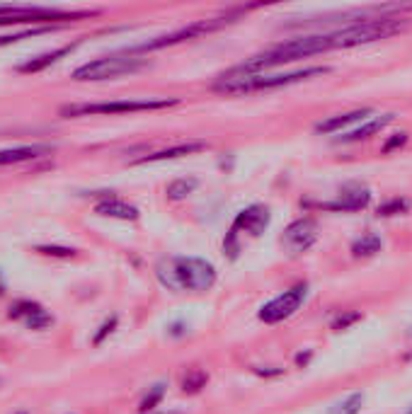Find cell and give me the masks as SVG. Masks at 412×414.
<instances>
[{
    "mask_svg": "<svg viewBox=\"0 0 412 414\" xmlns=\"http://www.w3.org/2000/svg\"><path fill=\"white\" fill-rule=\"evenodd\" d=\"M408 134L405 131H400V134H395V136H390L388 141L381 146V153H393V151H398V148H403L405 143H408Z\"/></svg>",
    "mask_w": 412,
    "mask_h": 414,
    "instance_id": "obj_28",
    "label": "cell"
},
{
    "mask_svg": "<svg viewBox=\"0 0 412 414\" xmlns=\"http://www.w3.org/2000/svg\"><path fill=\"white\" fill-rule=\"evenodd\" d=\"M359 320H361V313H359V310H342L339 315H335L333 330H335V332H344V330H349L352 325H357Z\"/></svg>",
    "mask_w": 412,
    "mask_h": 414,
    "instance_id": "obj_25",
    "label": "cell"
},
{
    "mask_svg": "<svg viewBox=\"0 0 412 414\" xmlns=\"http://www.w3.org/2000/svg\"><path fill=\"white\" fill-rule=\"evenodd\" d=\"M410 211V201L405 197H393L388 201H383L379 206V216L381 218H390V216H400V213H408Z\"/></svg>",
    "mask_w": 412,
    "mask_h": 414,
    "instance_id": "obj_22",
    "label": "cell"
},
{
    "mask_svg": "<svg viewBox=\"0 0 412 414\" xmlns=\"http://www.w3.org/2000/svg\"><path fill=\"white\" fill-rule=\"evenodd\" d=\"M318 235H320L318 221L310 216H303V218H296L293 223H289L282 235V245L291 257H298V254L308 252V250L318 243Z\"/></svg>",
    "mask_w": 412,
    "mask_h": 414,
    "instance_id": "obj_8",
    "label": "cell"
},
{
    "mask_svg": "<svg viewBox=\"0 0 412 414\" xmlns=\"http://www.w3.org/2000/svg\"><path fill=\"white\" fill-rule=\"evenodd\" d=\"M328 66H310V68L291 70V73H252V75H221L213 90L223 92V95H252V92L262 90H277L289 88V85L303 83V80L318 78V75H328Z\"/></svg>",
    "mask_w": 412,
    "mask_h": 414,
    "instance_id": "obj_3",
    "label": "cell"
},
{
    "mask_svg": "<svg viewBox=\"0 0 412 414\" xmlns=\"http://www.w3.org/2000/svg\"><path fill=\"white\" fill-rule=\"evenodd\" d=\"M5 293V281H3V276H0V296Z\"/></svg>",
    "mask_w": 412,
    "mask_h": 414,
    "instance_id": "obj_32",
    "label": "cell"
},
{
    "mask_svg": "<svg viewBox=\"0 0 412 414\" xmlns=\"http://www.w3.org/2000/svg\"><path fill=\"white\" fill-rule=\"evenodd\" d=\"M148 68V61L139 59V56H105V59H95L88 63L78 66L73 70L70 78L78 80V83H90V80H112V78H121V75H131L136 70Z\"/></svg>",
    "mask_w": 412,
    "mask_h": 414,
    "instance_id": "obj_6",
    "label": "cell"
},
{
    "mask_svg": "<svg viewBox=\"0 0 412 414\" xmlns=\"http://www.w3.org/2000/svg\"><path fill=\"white\" fill-rule=\"evenodd\" d=\"M151 414H182V412H175V410H167V412H151Z\"/></svg>",
    "mask_w": 412,
    "mask_h": 414,
    "instance_id": "obj_31",
    "label": "cell"
},
{
    "mask_svg": "<svg viewBox=\"0 0 412 414\" xmlns=\"http://www.w3.org/2000/svg\"><path fill=\"white\" fill-rule=\"evenodd\" d=\"M393 119H395V114L376 116V119H371V121H366V124H361L359 129H354V131H349V134H344L342 138H339V141H342V143H359V141H366V138L381 134V131H383L386 126H388Z\"/></svg>",
    "mask_w": 412,
    "mask_h": 414,
    "instance_id": "obj_17",
    "label": "cell"
},
{
    "mask_svg": "<svg viewBox=\"0 0 412 414\" xmlns=\"http://www.w3.org/2000/svg\"><path fill=\"white\" fill-rule=\"evenodd\" d=\"M361 405H364V392H352V395H347L335 407L333 414H357L361 410Z\"/></svg>",
    "mask_w": 412,
    "mask_h": 414,
    "instance_id": "obj_24",
    "label": "cell"
},
{
    "mask_svg": "<svg viewBox=\"0 0 412 414\" xmlns=\"http://www.w3.org/2000/svg\"><path fill=\"white\" fill-rule=\"evenodd\" d=\"M180 105L177 97H144V100H116V102H80L61 107L59 114L70 116H98V114H131V112H153Z\"/></svg>",
    "mask_w": 412,
    "mask_h": 414,
    "instance_id": "obj_4",
    "label": "cell"
},
{
    "mask_svg": "<svg viewBox=\"0 0 412 414\" xmlns=\"http://www.w3.org/2000/svg\"><path fill=\"white\" fill-rule=\"evenodd\" d=\"M374 114L371 109H352V112H344V114H337V116H330V119L320 121L318 126H315V134H337V131H342L344 126L354 124V121L364 119V116Z\"/></svg>",
    "mask_w": 412,
    "mask_h": 414,
    "instance_id": "obj_16",
    "label": "cell"
},
{
    "mask_svg": "<svg viewBox=\"0 0 412 414\" xmlns=\"http://www.w3.org/2000/svg\"><path fill=\"white\" fill-rule=\"evenodd\" d=\"M206 383H208L206 371H201V368H190V371L185 373V378H182V392H185V395H197V392L204 390Z\"/></svg>",
    "mask_w": 412,
    "mask_h": 414,
    "instance_id": "obj_20",
    "label": "cell"
},
{
    "mask_svg": "<svg viewBox=\"0 0 412 414\" xmlns=\"http://www.w3.org/2000/svg\"><path fill=\"white\" fill-rule=\"evenodd\" d=\"M381 247H383V240H381V235H376V233H364L361 238H357V240L352 243V257H357V259H369V257H374V254H379Z\"/></svg>",
    "mask_w": 412,
    "mask_h": 414,
    "instance_id": "obj_18",
    "label": "cell"
},
{
    "mask_svg": "<svg viewBox=\"0 0 412 414\" xmlns=\"http://www.w3.org/2000/svg\"><path fill=\"white\" fill-rule=\"evenodd\" d=\"M155 276L175 293H204L216 284V267L201 257H165L155 264Z\"/></svg>",
    "mask_w": 412,
    "mask_h": 414,
    "instance_id": "obj_2",
    "label": "cell"
},
{
    "mask_svg": "<svg viewBox=\"0 0 412 414\" xmlns=\"http://www.w3.org/2000/svg\"><path fill=\"white\" fill-rule=\"evenodd\" d=\"M162 397H165V383H155V385L148 388V392L144 395V400H141V405H139V412L141 414L155 412L158 405L162 402Z\"/></svg>",
    "mask_w": 412,
    "mask_h": 414,
    "instance_id": "obj_21",
    "label": "cell"
},
{
    "mask_svg": "<svg viewBox=\"0 0 412 414\" xmlns=\"http://www.w3.org/2000/svg\"><path fill=\"white\" fill-rule=\"evenodd\" d=\"M206 151V143L204 141H187V143H177L172 148H162V151H155L151 155H144L134 162H162V160H175V158H185V155H194V153Z\"/></svg>",
    "mask_w": 412,
    "mask_h": 414,
    "instance_id": "obj_14",
    "label": "cell"
},
{
    "mask_svg": "<svg viewBox=\"0 0 412 414\" xmlns=\"http://www.w3.org/2000/svg\"><path fill=\"white\" fill-rule=\"evenodd\" d=\"M306 293H308V286L306 284H296L291 286L289 291L279 293L277 298H272L269 303H264L259 308L257 318L264 322V325H279V322L289 320L303 303H306Z\"/></svg>",
    "mask_w": 412,
    "mask_h": 414,
    "instance_id": "obj_7",
    "label": "cell"
},
{
    "mask_svg": "<svg viewBox=\"0 0 412 414\" xmlns=\"http://www.w3.org/2000/svg\"><path fill=\"white\" fill-rule=\"evenodd\" d=\"M80 44V39L78 42H73V44H66V46H59V49H54V51H47V54H42V56H34V59H29V61H24L22 66H20V73H39V70H44V68H49V66H54L56 61H61L63 56H68V54H73V49Z\"/></svg>",
    "mask_w": 412,
    "mask_h": 414,
    "instance_id": "obj_15",
    "label": "cell"
},
{
    "mask_svg": "<svg viewBox=\"0 0 412 414\" xmlns=\"http://www.w3.org/2000/svg\"><path fill=\"white\" fill-rule=\"evenodd\" d=\"M197 187H199V180H197V177H177V180H172L167 184L165 194L170 201H182V199L190 197Z\"/></svg>",
    "mask_w": 412,
    "mask_h": 414,
    "instance_id": "obj_19",
    "label": "cell"
},
{
    "mask_svg": "<svg viewBox=\"0 0 412 414\" xmlns=\"http://www.w3.org/2000/svg\"><path fill=\"white\" fill-rule=\"evenodd\" d=\"M269 221H272L269 208L264 206V204H252V206L243 208L236 216V221H233V226H231V233L238 235V238H241V233H247V235H252V238H257V235H262L264 230L269 228Z\"/></svg>",
    "mask_w": 412,
    "mask_h": 414,
    "instance_id": "obj_11",
    "label": "cell"
},
{
    "mask_svg": "<svg viewBox=\"0 0 412 414\" xmlns=\"http://www.w3.org/2000/svg\"><path fill=\"white\" fill-rule=\"evenodd\" d=\"M257 376H282V368H255Z\"/></svg>",
    "mask_w": 412,
    "mask_h": 414,
    "instance_id": "obj_29",
    "label": "cell"
},
{
    "mask_svg": "<svg viewBox=\"0 0 412 414\" xmlns=\"http://www.w3.org/2000/svg\"><path fill=\"white\" fill-rule=\"evenodd\" d=\"M238 13H243V10H238ZM238 13H228V15H223V17L197 20V22L187 24V27L175 29V32H170V34H160V37H153V39H148V42H141L136 46H126L124 54L126 56L151 54V51H160V49H167V46H175V44H182V42H192V39H199V37H204V34L218 32V29H223L226 24L236 22Z\"/></svg>",
    "mask_w": 412,
    "mask_h": 414,
    "instance_id": "obj_5",
    "label": "cell"
},
{
    "mask_svg": "<svg viewBox=\"0 0 412 414\" xmlns=\"http://www.w3.org/2000/svg\"><path fill=\"white\" fill-rule=\"evenodd\" d=\"M116 325H119V318H116V315H112V318H107V320L102 322V325L98 327V332H95V335H93V344H95V346L102 344V342L107 339V337H109L112 332L116 330Z\"/></svg>",
    "mask_w": 412,
    "mask_h": 414,
    "instance_id": "obj_26",
    "label": "cell"
},
{
    "mask_svg": "<svg viewBox=\"0 0 412 414\" xmlns=\"http://www.w3.org/2000/svg\"><path fill=\"white\" fill-rule=\"evenodd\" d=\"M410 27V20L403 15H383V17L366 20V22L347 24V27L330 29V32H315L303 34V37H293L289 42L274 44L269 49L259 51V54L250 56L243 63L233 66L228 73L223 75H252V73H267V70L277 68V66L293 63L298 59H308V56H318L325 51L335 49H352V46L371 44L379 39H388L395 34L405 32Z\"/></svg>",
    "mask_w": 412,
    "mask_h": 414,
    "instance_id": "obj_1",
    "label": "cell"
},
{
    "mask_svg": "<svg viewBox=\"0 0 412 414\" xmlns=\"http://www.w3.org/2000/svg\"><path fill=\"white\" fill-rule=\"evenodd\" d=\"M8 318L22 322L27 330H47V327L54 325V315L44 305H39L37 300H27V298L15 300L8 310Z\"/></svg>",
    "mask_w": 412,
    "mask_h": 414,
    "instance_id": "obj_10",
    "label": "cell"
},
{
    "mask_svg": "<svg viewBox=\"0 0 412 414\" xmlns=\"http://www.w3.org/2000/svg\"><path fill=\"white\" fill-rule=\"evenodd\" d=\"M95 213H100V216H105V218H119V221H136V218H139V208H136L134 204L124 201V199L114 197V194H109L102 201H98Z\"/></svg>",
    "mask_w": 412,
    "mask_h": 414,
    "instance_id": "obj_13",
    "label": "cell"
},
{
    "mask_svg": "<svg viewBox=\"0 0 412 414\" xmlns=\"http://www.w3.org/2000/svg\"><path fill=\"white\" fill-rule=\"evenodd\" d=\"M408 414H412V407H410V410H408Z\"/></svg>",
    "mask_w": 412,
    "mask_h": 414,
    "instance_id": "obj_33",
    "label": "cell"
},
{
    "mask_svg": "<svg viewBox=\"0 0 412 414\" xmlns=\"http://www.w3.org/2000/svg\"><path fill=\"white\" fill-rule=\"evenodd\" d=\"M37 252L47 254V257H73V247H61V245H37Z\"/></svg>",
    "mask_w": 412,
    "mask_h": 414,
    "instance_id": "obj_27",
    "label": "cell"
},
{
    "mask_svg": "<svg viewBox=\"0 0 412 414\" xmlns=\"http://www.w3.org/2000/svg\"><path fill=\"white\" fill-rule=\"evenodd\" d=\"M54 153V146L49 143H32V146H15L3 148L0 151V167L3 165H17V162L37 160V158H47Z\"/></svg>",
    "mask_w": 412,
    "mask_h": 414,
    "instance_id": "obj_12",
    "label": "cell"
},
{
    "mask_svg": "<svg viewBox=\"0 0 412 414\" xmlns=\"http://www.w3.org/2000/svg\"><path fill=\"white\" fill-rule=\"evenodd\" d=\"M59 27H61V24H44V27H32V29H24V32H17V34H3V37H0V46H8V44H15V42H22V39L37 37V34L54 32V29H59Z\"/></svg>",
    "mask_w": 412,
    "mask_h": 414,
    "instance_id": "obj_23",
    "label": "cell"
},
{
    "mask_svg": "<svg viewBox=\"0 0 412 414\" xmlns=\"http://www.w3.org/2000/svg\"><path fill=\"white\" fill-rule=\"evenodd\" d=\"M310 356H313V351H306V354H303V351H301V354H298L296 356V366H308V361H310Z\"/></svg>",
    "mask_w": 412,
    "mask_h": 414,
    "instance_id": "obj_30",
    "label": "cell"
},
{
    "mask_svg": "<svg viewBox=\"0 0 412 414\" xmlns=\"http://www.w3.org/2000/svg\"><path fill=\"white\" fill-rule=\"evenodd\" d=\"M369 204H371L369 187H361V184H347V187H342V192L337 194V199H333V201L315 204V208H320V211L354 213V211L366 208Z\"/></svg>",
    "mask_w": 412,
    "mask_h": 414,
    "instance_id": "obj_9",
    "label": "cell"
}]
</instances>
